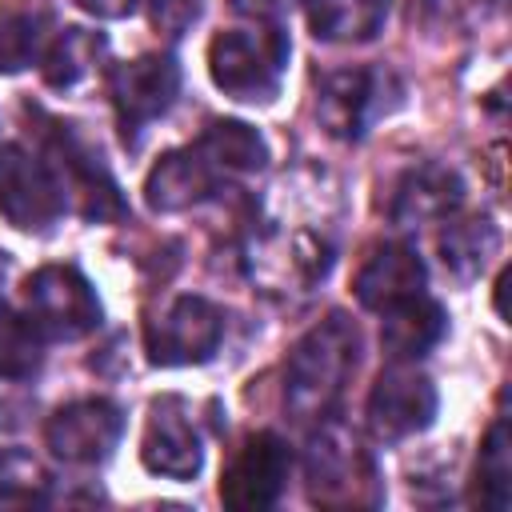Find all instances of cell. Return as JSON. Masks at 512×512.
Returning a JSON list of instances; mask_svg holds the SVG:
<instances>
[{
  "instance_id": "cell-14",
  "label": "cell",
  "mask_w": 512,
  "mask_h": 512,
  "mask_svg": "<svg viewBox=\"0 0 512 512\" xmlns=\"http://www.w3.org/2000/svg\"><path fill=\"white\" fill-rule=\"evenodd\" d=\"M464 204V180L456 168L424 160L416 168H408L392 192V224L400 228H420V224H436L448 220L456 208Z\"/></svg>"
},
{
  "instance_id": "cell-9",
  "label": "cell",
  "mask_w": 512,
  "mask_h": 512,
  "mask_svg": "<svg viewBox=\"0 0 512 512\" xmlns=\"http://www.w3.org/2000/svg\"><path fill=\"white\" fill-rule=\"evenodd\" d=\"M0 216L20 232H48L64 216L52 168L20 144H0Z\"/></svg>"
},
{
  "instance_id": "cell-24",
  "label": "cell",
  "mask_w": 512,
  "mask_h": 512,
  "mask_svg": "<svg viewBox=\"0 0 512 512\" xmlns=\"http://www.w3.org/2000/svg\"><path fill=\"white\" fill-rule=\"evenodd\" d=\"M44 496H48L44 464L24 448H0V508L44 504Z\"/></svg>"
},
{
  "instance_id": "cell-17",
  "label": "cell",
  "mask_w": 512,
  "mask_h": 512,
  "mask_svg": "<svg viewBox=\"0 0 512 512\" xmlns=\"http://www.w3.org/2000/svg\"><path fill=\"white\" fill-rule=\"evenodd\" d=\"M380 316H384L380 320V344H384V352L392 360H404V364L420 360L424 352H432L444 340V328H448L444 308L424 292L384 308Z\"/></svg>"
},
{
  "instance_id": "cell-11",
  "label": "cell",
  "mask_w": 512,
  "mask_h": 512,
  "mask_svg": "<svg viewBox=\"0 0 512 512\" xmlns=\"http://www.w3.org/2000/svg\"><path fill=\"white\" fill-rule=\"evenodd\" d=\"M292 472V452L276 432H256L244 440V448L232 456L224 480H220V500L236 512H260L272 508L288 484Z\"/></svg>"
},
{
  "instance_id": "cell-8",
  "label": "cell",
  "mask_w": 512,
  "mask_h": 512,
  "mask_svg": "<svg viewBox=\"0 0 512 512\" xmlns=\"http://www.w3.org/2000/svg\"><path fill=\"white\" fill-rule=\"evenodd\" d=\"M436 408H440L436 384L424 372H416L404 360H396L372 384L364 416H368V432L380 444H400V440L424 432L436 420Z\"/></svg>"
},
{
  "instance_id": "cell-7",
  "label": "cell",
  "mask_w": 512,
  "mask_h": 512,
  "mask_svg": "<svg viewBox=\"0 0 512 512\" xmlns=\"http://www.w3.org/2000/svg\"><path fill=\"white\" fill-rule=\"evenodd\" d=\"M224 340V312L208 296H176L148 324V360L160 368L204 364Z\"/></svg>"
},
{
  "instance_id": "cell-15",
  "label": "cell",
  "mask_w": 512,
  "mask_h": 512,
  "mask_svg": "<svg viewBox=\"0 0 512 512\" xmlns=\"http://www.w3.org/2000/svg\"><path fill=\"white\" fill-rule=\"evenodd\" d=\"M220 184H224L220 172L204 160V152L196 144H188V148H176L156 160V168L144 180V200L156 212H184V208L208 200Z\"/></svg>"
},
{
  "instance_id": "cell-23",
  "label": "cell",
  "mask_w": 512,
  "mask_h": 512,
  "mask_svg": "<svg viewBox=\"0 0 512 512\" xmlns=\"http://www.w3.org/2000/svg\"><path fill=\"white\" fill-rule=\"evenodd\" d=\"M480 504L492 512H508L512 504V444H508V420H496L484 436L480 464H476Z\"/></svg>"
},
{
  "instance_id": "cell-22",
  "label": "cell",
  "mask_w": 512,
  "mask_h": 512,
  "mask_svg": "<svg viewBox=\"0 0 512 512\" xmlns=\"http://www.w3.org/2000/svg\"><path fill=\"white\" fill-rule=\"evenodd\" d=\"M44 364V336L28 316L0 304V380H32Z\"/></svg>"
},
{
  "instance_id": "cell-27",
  "label": "cell",
  "mask_w": 512,
  "mask_h": 512,
  "mask_svg": "<svg viewBox=\"0 0 512 512\" xmlns=\"http://www.w3.org/2000/svg\"><path fill=\"white\" fill-rule=\"evenodd\" d=\"M304 0H232V8L240 16H256V20H280L288 12H296Z\"/></svg>"
},
{
  "instance_id": "cell-5",
  "label": "cell",
  "mask_w": 512,
  "mask_h": 512,
  "mask_svg": "<svg viewBox=\"0 0 512 512\" xmlns=\"http://www.w3.org/2000/svg\"><path fill=\"white\" fill-rule=\"evenodd\" d=\"M308 492L320 504H376L380 484L372 456L344 424H324L308 444Z\"/></svg>"
},
{
  "instance_id": "cell-10",
  "label": "cell",
  "mask_w": 512,
  "mask_h": 512,
  "mask_svg": "<svg viewBox=\"0 0 512 512\" xmlns=\"http://www.w3.org/2000/svg\"><path fill=\"white\" fill-rule=\"evenodd\" d=\"M60 128V124H56ZM60 196H64V212L76 208L88 220H120L128 208L116 192V180L108 176V168L100 164V156L92 148H84L68 128H60V136L52 140V160H48Z\"/></svg>"
},
{
  "instance_id": "cell-4",
  "label": "cell",
  "mask_w": 512,
  "mask_h": 512,
  "mask_svg": "<svg viewBox=\"0 0 512 512\" xmlns=\"http://www.w3.org/2000/svg\"><path fill=\"white\" fill-rule=\"evenodd\" d=\"M28 320L48 340H80L100 324L96 288L72 264H44L24 284Z\"/></svg>"
},
{
  "instance_id": "cell-16",
  "label": "cell",
  "mask_w": 512,
  "mask_h": 512,
  "mask_svg": "<svg viewBox=\"0 0 512 512\" xmlns=\"http://www.w3.org/2000/svg\"><path fill=\"white\" fill-rule=\"evenodd\" d=\"M424 280H428V272H424V260L416 248L380 244L356 272V300L372 312H384V308L424 292Z\"/></svg>"
},
{
  "instance_id": "cell-21",
  "label": "cell",
  "mask_w": 512,
  "mask_h": 512,
  "mask_svg": "<svg viewBox=\"0 0 512 512\" xmlns=\"http://www.w3.org/2000/svg\"><path fill=\"white\" fill-rule=\"evenodd\" d=\"M104 36L100 32H88V28H64L48 48H44V80L52 84V88H72V84H80L92 68H96V60L104 56Z\"/></svg>"
},
{
  "instance_id": "cell-13",
  "label": "cell",
  "mask_w": 512,
  "mask_h": 512,
  "mask_svg": "<svg viewBox=\"0 0 512 512\" xmlns=\"http://www.w3.org/2000/svg\"><path fill=\"white\" fill-rule=\"evenodd\" d=\"M140 460L148 472L168 476V480H192L200 472L204 448L188 416V404L180 396H164L152 404V416L140 440Z\"/></svg>"
},
{
  "instance_id": "cell-3",
  "label": "cell",
  "mask_w": 512,
  "mask_h": 512,
  "mask_svg": "<svg viewBox=\"0 0 512 512\" xmlns=\"http://www.w3.org/2000/svg\"><path fill=\"white\" fill-rule=\"evenodd\" d=\"M400 104V84L388 68H340L316 88V116L340 140H360Z\"/></svg>"
},
{
  "instance_id": "cell-6",
  "label": "cell",
  "mask_w": 512,
  "mask_h": 512,
  "mask_svg": "<svg viewBox=\"0 0 512 512\" xmlns=\"http://www.w3.org/2000/svg\"><path fill=\"white\" fill-rule=\"evenodd\" d=\"M176 92H180V64L168 52H148V56L116 64L108 76V96H112L124 140L136 144L144 128L172 108Z\"/></svg>"
},
{
  "instance_id": "cell-1",
  "label": "cell",
  "mask_w": 512,
  "mask_h": 512,
  "mask_svg": "<svg viewBox=\"0 0 512 512\" xmlns=\"http://www.w3.org/2000/svg\"><path fill=\"white\" fill-rule=\"evenodd\" d=\"M360 364V332L344 312L324 316L316 328H308L284 364V404L300 420H320L336 408L344 396V384L352 380Z\"/></svg>"
},
{
  "instance_id": "cell-12",
  "label": "cell",
  "mask_w": 512,
  "mask_h": 512,
  "mask_svg": "<svg viewBox=\"0 0 512 512\" xmlns=\"http://www.w3.org/2000/svg\"><path fill=\"white\" fill-rule=\"evenodd\" d=\"M124 432V412L112 400H72L52 412L44 440L64 464H100L112 456Z\"/></svg>"
},
{
  "instance_id": "cell-26",
  "label": "cell",
  "mask_w": 512,
  "mask_h": 512,
  "mask_svg": "<svg viewBox=\"0 0 512 512\" xmlns=\"http://www.w3.org/2000/svg\"><path fill=\"white\" fill-rule=\"evenodd\" d=\"M148 8V20L156 32L164 36H180L188 32V24L200 16V0H136Z\"/></svg>"
},
{
  "instance_id": "cell-20",
  "label": "cell",
  "mask_w": 512,
  "mask_h": 512,
  "mask_svg": "<svg viewBox=\"0 0 512 512\" xmlns=\"http://www.w3.org/2000/svg\"><path fill=\"white\" fill-rule=\"evenodd\" d=\"M500 248V228L488 216H468V220H452L440 232V260L448 272H456L460 280H472L484 272L488 256H496Z\"/></svg>"
},
{
  "instance_id": "cell-28",
  "label": "cell",
  "mask_w": 512,
  "mask_h": 512,
  "mask_svg": "<svg viewBox=\"0 0 512 512\" xmlns=\"http://www.w3.org/2000/svg\"><path fill=\"white\" fill-rule=\"evenodd\" d=\"M84 12H92V16H100V20H120V16H128L132 8H136V0H76Z\"/></svg>"
},
{
  "instance_id": "cell-2",
  "label": "cell",
  "mask_w": 512,
  "mask_h": 512,
  "mask_svg": "<svg viewBox=\"0 0 512 512\" xmlns=\"http://www.w3.org/2000/svg\"><path fill=\"white\" fill-rule=\"evenodd\" d=\"M288 52H292V44L276 24L232 28L208 44V76L232 100L268 104L284 84Z\"/></svg>"
},
{
  "instance_id": "cell-25",
  "label": "cell",
  "mask_w": 512,
  "mask_h": 512,
  "mask_svg": "<svg viewBox=\"0 0 512 512\" xmlns=\"http://www.w3.org/2000/svg\"><path fill=\"white\" fill-rule=\"evenodd\" d=\"M44 56V16L4 12L0 16V72H20Z\"/></svg>"
},
{
  "instance_id": "cell-19",
  "label": "cell",
  "mask_w": 512,
  "mask_h": 512,
  "mask_svg": "<svg viewBox=\"0 0 512 512\" xmlns=\"http://www.w3.org/2000/svg\"><path fill=\"white\" fill-rule=\"evenodd\" d=\"M308 4V24L316 40L328 44H364L372 40L384 20L392 0H304Z\"/></svg>"
},
{
  "instance_id": "cell-18",
  "label": "cell",
  "mask_w": 512,
  "mask_h": 512,
  "mask_svg": "<svg viewBox=\"0 0 512 512\" xmlns=\"http://www.w3.org/2000/svg\"><path fill=\"white\" fill-rule=\"evenodd\" d=\"M196 148L204 152V160L220 172V180H244V176H256L268 160V144L264 136L244 124V120H216L200 140Z\"/></svg>"
}]
</instances>
